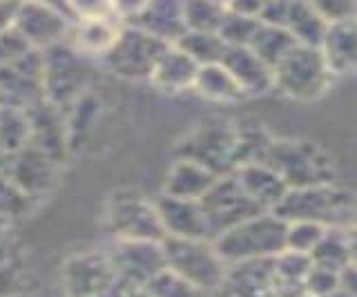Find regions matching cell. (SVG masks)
Segmentation results:
<instances>
[{
  "label": "cell",
  "instance_id": "cell-31",
  "mask_svg": "<svg viewBox=\"0 0 357 297\" xmlns=\"http://www.w3.org/2000/svg\"><path fill=\"white\" fill-rule=\"evenodd\" d=\"M183 54H188L199 68L221 63L228 45L219 38V34H199V31H185V34L174 43Z\"/></svg>",
  "mask_w": 357,
  "mask_h": 297
},
{
  "label": "cell",
  "instance_id": "cell-41",
  "mask_svg": "<svg viewBox=\"0 0 357 297\" xmlns=\"http://www.w3.org/2000/svg\"><path fill=\"white\" fill-rule=\"evenodd\" d=\"M29 50L31 47L20 38L18 31L14 27H9L7 31L0 34V68L11 63V61H16L18 56H22V54L29 52Z\"/></svg>",
  "mask_w": 357,
  "mask_h": 297
},
{
  "label": "cell",
  "instance_id": "cell-30",
  "mask_svg": "<svg viewBox=\"0 0 357 297\" xmlns=\"http://www.w3.org/2000/svg\"><path fill=\"white\" fill-rule=\"evenodd\" d=\"M295 45H297V43L290 38V34L286 29L259 23V27L255 29V34H252V38L248 43V50L261 63H266L268 68L273 70L275 65L282 61Z\"/></svg>",
  "mask_w": 357,
  "mask_h": 297
},
{
  "label": "cell",
  "instance_id": "cell-5",
  "mask_svg": "<svg viewBox=\"0 0 357 297\" xmlns=\"http://www.w3.org/2000/svg\"><path fill=\"white\" fill-rule=\"evenodd\" d=\"M89 76L85 56L72 43H61L43 52V96L61 112L85 96Z\"/></svg>",
  "mask_w": 357,
  "mask_h": 297
},
{
  "label": "cell",
  "instance_id": "cell-11",
  "mask_svg": "<svg viewBox=\"0 0 357 297\" xmlns=\"http://www.w3.org/2000/svg\"><path fill=\"white\" fill-rule=\"evenodd\" d=\"M43 52L29 50L0 68V107L22 109L45 101L43 96Z\"/></svg>",
  "mask_w": 357,
  "mask_h": 297
},
{
  "label": "cell",
  "instance_id": "cell-16",
  "mask_svg": "<svg viewBox=\"0 0 357 297\" xmlns=\"http://www.w3.org/2000/svg\"><path fill=\"white\" fill-rule=\"evenodd\" d=\"M156 215L165 237L174 239H208V224L204 208L199 201L190 199H176V197L161 195L154 201Z\"/></svg>",
  "mask_w": 357,
  "mask_h": 297
},
{
  "label": "cell",
  "instance_id": "cell-15",
  "mask_svg": "<svg viewBox=\"0 0 357 297\" xmlns=\"http://www.w3.org/2000/svg\"><path fill=\"white\" fill-rule=\"evenodd\" d=\"M5 177L36 201L38 197H45L56 185L59 163L52 161L47 155H43L40 150L27 146L9 157Z\"/></svg>",
  "mask_w": 357,
  "mask_h": 297
},
{
  "label": "cell",
  "instance_id": "cell-38",
  "mask_svg": "<svg viewBox=\"0 0 357 297\" xmlns=\"http://www.w3.org/2000/svg\"><path fill=\"white\" fill-rule=\"evenodd\" d=\"M335 289H340L337 273L321 268V266H310L306 280H304V293L306 297H326Z\"/></svg>",
  "mask_w": 357,
  "mask_h": 297
},
{
  "label": "cell",
  "instance_id": "cell-42",
  "mask_svg": "<svg viewBox=\"0 0 357 297\" xmlns=\"http://www.w3.org/2000/svg\"><path fill=\"white\" fill-rule=\"evenodd\" d=\"M337 282H340V289L357 295V268H355V264H349V266L337 273Z\"/></svg>",
  "mask_w": 357,
  "mask_h": 297
},
{
  "label": "cell",
  "instance_id": "cell-25",
  "mask_svg": "<svg viewBox=\"0 0 357 297\" xmlns=\"http://www.w3.org/2000/svg\"><path fill=\"white\" fill-rule=\"evenodd\" d=\"M310 264L312 266H321L340 273L349 264H355V239H353V228L351 230H340L331 228L321 235L317 246L310 250Z\"/></svg>",
  "mask_w": 357,
  "mask_h": 297
},
{
  "label": "cell",
  "instance_id": "cell-27",
  "mask_svg": "<svg viewBox=\"0 0 357 297\" xmlns=\"http://www.w3.org/2000/svg\"><path fill=\"white\" fill-rule=\"evenodd\" d=\"M273 266H275L277 297H306L304 280L312 266L308 255L284 250L273 259Z\"/></svg>",
  "mask_w": 357,
  "mask_h": 297
},
{
  "label": "cell",
  "instance_id": "cell-2",
  "mask_svg": "<svg viewBox=\"0 0 357 297\" xmlns=\"http://www.w3.org/2000/svg\"><path fill=\"white\" fill-rule=\"evenodd\" d=\"M288 190L328 185L335 177V163L321 146L312 141H275L261 159Z\"/></svg>",
  "mask_w": 357,
  "mask_h": 297
},
{
  "label": "cell",
  "instance_id": "cell-44",
  "mask_svg": "<svg viewBox=\"0 0 357 297\" xmlns=\"http://www.w3.org/2000/svg\"><path fill=\"white\" fill-rule=\"evenodd\" d=\"M18 3H0V34L7 31L14 23V14H16Z\"/></svg>",
  "mask_w": 357,
  "mask_h": 297
},
{
  "label": "cell",
  "instance_id": "cell-7",
  "mask_svg": "<svg viewBox=\"0 0 357 297\" xmlns=\"http://www.w3.org/2000/svg\"><path fill=\"white\" fill-rule=\"evenodd\" d=\"M178 159L199 163L215 177H228L237 170L234 161V123L223 119H208L199 123L178 146Z\"/></svg>",
  "mask_w": 357,
  "mask_h": 297
},
{
  "label": "cell",
  "instance_id": "cell-20",
  "mask_svg": "<svg viewBox=\"0 0 357 297\" xmlns=\"http://www.w3.org/2000/svg\"><path fill=\"white\" fill-rule=\"evenodd\" d=\"M232 177L237 179L239 188L245 192V197L264 213H273L275 206L284 199L288 192L286 183L277 177V174L264 166V163H248L232 172Z\"/></svg>",
  "mask_w": 357,
  "mask_h": 297
},
{
  "label": "cell",
  "instance_id": "cell-1",
  "mask_svg": "<svg viewBox=\"0 0 357 297\" xmlns=\"http://www.w3.org/2000/svg\"><path fill=\"white\" fill-rule=\"evenodd\" d=\"M273 215L282 222H308L321 228L351 230L355 224V199L353 192L340 185H312V188H295L284 195L275 206Z\"/></svg>",
  "mask_w": 357,
  "mask_h": 297
},
{
  "label": "cell",
  "instance_id": "cell-8",
  "mask_svg": "<svg viewBox=\"0 0 357 297\" xmlns=\"http://www.w3.org/2000/svg\"><path fill=\"white\" fill-rule=\"evenodd\" d=\"M167 47L170 45L152 38L145 31L126 25L119 29L114 43H112L109 50L100 59H103L105 68L121 76V79L143 81L152 79L156 63L161 61Z\"/></svg>",
  "mask_w": 357,
  "mask_h": 297
},
{
  "label": "cell",
  "instance_id": "cell-22",
  "mask_svg": "<svg viewBox=\"0 0 357 297\" xmlns=\"http://www.w3.org/2000/svg\"><path fill=\"white\" fill-rule=\"evenodd\" d=\"M319 54L331 76L340 74H351L357 63V31H355V20L349 23H335L328 25L326 34H324L319 43Z\"/></svg>",
  "mask_w": 357,
  "mask_h": 297
},
{
  "label": "cell",
  "instance_id": "cell-49",
  "mask_svg": "<svg viewBox=\"0 0 357 297\" xmlns=\"http://www.w3.org/2000/svg\"><path fill=\"white\" fill-rule=\"evenodd\" d=\"M3 226H7V222H5V219H0V228H3Z\"/></svg>",
  "mask_w": 357,
  "mask_h": 297
},
{
  "label": "cell",
  "instance_id": "cell-23",
  "mask_svg": "<svg viewBox=\"0 0 357 297\" xmlns=\"http://www.w3.org/2000/svg\"><path fill=\"white\" fill-rule=\"evenodd\" d=\"M217 179L219 177H215L210 170L201 168L199 163L188 159H176L165 177L163 195L176 197V199L201 201V197L215 185Z\"/></svg>",
  "mask_w": 357,
  "mask_h": 297
},
{
  "label": "cell",
  "instance_id": "cell-35",
  "mask_svg": "<svg viewBox=\"0 0 357 297\" xmlns=\"http://www.w3.org/2000/svg\"><path fill=\"white\" fill-rule=\"evenodd\" d=\"M33 201L27 192H22L16 183H11L7 177H0V219H18V217H25L31 208Z\"/></svg>",
  "mask_w": 357,
  "mask_h": 297
},
{
  "label": "cell",
  "instance_id": "cell-36",
  "mask_svg": "<svg viewBox=\"0 0 357 297\" xmlns=\"http://www.w3.org/2000/svg\"><path fill=\"white\" fill-rule=\"evenodd\" d=\"M326 228L308 222H290L286 224V250L299 252V255H310V250L317 246Z\"/></svg>",
  "mask_w": 357,
  "mask_h": 297
},
{
  "label": "cell",
  "instance_id": "cell-48",
  "mask_svg": "<svg viewBox=\"0 0 357 297\" xmlns=\"http://www.w3.org/2000/svg\"><path fill=\"white\" fill-rule=\"evenodd\" d=\"M121 293H123V286H116V289H112V291L98 295V297H121Z\"/></svg>",
  "mask_w": 357,
  "mask_h": 297
},
{
  "label": "cell",
  "instance_id": "cell-12",
  "mask_svg": "<svg viewBox=\"0 0 357 297\" xmlns=\"http://www.w3.org/2000/svg\"><path fill=\"white\" fill-rule=\"evenodd\" d=\"M11 27L18 31L20 38L31 50L45 52L54 45L67 43L72 23L70 16L63 14L61 7L45 3H18Z\"/></svg>",
  "mask_w": 357,
  "mask_h": 297
},
{
  "label": "cell",
  "instance_id": "cell-9",
  "mask_svg": "<svg viewBox=\"0 0 357 297\" xmlns=\"http://www.w3.org/2000/svg\"><path fill=\"white\" fill-rule=\"evenodd\" d=\"M199 204L206 215L210 241L223 235L226 230L234 228L237 224L245 222V219H252L264 213L245 197V192L239 188V183L232 174L219 177L215 185L201 197Z\"/></svg>",
  "mask_w": 357,
  "mask_h": 297
},
{
  "label": "cell",
  "instance_id": "cell-26",
  "mask_svg": "<svg viewBox=\"0 0 357 297\" xmlns=\"http://www.w3.org/2000/svg\"><path fill=\"white\" fill-rule=\"evenodd\" d=\"M284 29L297 45L319 47V43L328 29V23L317 14L312 3H288V16Z\"/></svg>",
  "mask_w": 357,
  "mask_h": 297
},
{
  "label": "cell",
  "instance_id": "cell-18",
  "mask_svg": "<svg viewBox=\"0 0 357 297\" xmlns=\"http://www.w3.org/2000/svg\"><path fill=\"white\" fill-rule=\"evenodd\" d=\"M132 27H137L152 38L174 45V43L185 34L181 3H170V0H156V3H145L134 7L128 14Z\"/></svg>",
  "mask_w": 357,
  "mask_h": 297
},
{
  "label": "cell",
  "instance_id": "cell-29",
  "mask_svg": "<svg viewBox=\"0 0 357 297\" xmlns=\"http://www.w3.org/2000/svg\"><path fill=\"white\" fill-rule=\"evenodd\" d=\"M192 90L204 94L206 98H210V101H219V103H234V101L245 98V94L237 85V81H234L219 63L199 68Z\"/></svg>",
  "mask_w": 357,
  "mask_h": 297
},
{
  "label": "cell",
  "instance_id": "cell-13",
  "mask_svg": "<svg viewBox=\"0 0 357 297\" xmlns=\"http://www.w3.org/2000/svg\"><path fill=\"white\" fill-rule=\"evenodd\" d=\"M107 257L123 289H143L150 280L165 271L161 244L154 241H116Z\"/></svg>",
  "mask_w": 357,
  "mask_h": 297
},
{
  "label": "cell",
  "instance_id": "cell-33",
  "mask_svg": "<svg viewBox=\"0 0 357 297\" xmlns=\"http://www.w3.org/2000/svg\"><path fill=\"white\" fill-rule=\"evenodd\" d=\"M185 31H199V34H217L226 5L219 3H181Z\"/></svg>",
  "mask_w": 357,
  "mask_h": 297
},
{
  "label": "cell",
  "instance_id": "cell-21",
  "mask_svg": "<svg viewBox=\"0 0 357 297\" xmlns=\"http://www.w3.org/2000/svg\"><path fill=\"white\" fill-rule=\"evenodd\" d=\"M219 65L237 81L245 96L264 94L273 87V70L248 47H228Z\"/></svg>",
  "mask_w": 357,
  "mask_h": 297
},
{
  "label": "cell",
  "instance_id": "cell-40",
  "mask_svg": "<svg viewBox=\"0 0 357 297\" xmlns=\"http://www.w3.org/2000/svg\"><path fill=\"white\" fill-rule=\"evenodd\" d=\"M22 286H25V273L18 268L16 259L3 264V266H0V297L25 295Z\"/></svg>",
  "mask_w": 357,
  "mask_h": 297
},
{
  "label": "cell",
  "instance_id": "cell-34",
  "mask_svg": "<svg viewBox=\"0 0 357 297\" xmlns=\"http://www.w3.org/2000/svg\"><path fill=\"white\" fill-rule=\"evenodd\" d=\"M257 27H259V20L257 18L234 14L226 7V16H223L217 34L228 47H248V43H250Z\"/></svg>",
  "mask_w": 357,
  "mask_h": 297
},
{
  "label": "cell",
  "instance_id": "cell-47",
  "mask_svg": "<svg viewBox=\"0 0 357 297\" xmlns=\"http://www.w3.org/2000/svg\"><path fill=\"white\" fill-rule=\"evenodd\" d=\"M7 161H9V157L5 155L3 150H0V177H5V170H7Z\"/></svg>",
  "mask_w": 357,
  "mask_h": 297
},
{
  "label": "cell",
  "instance_id": "cell-3",
  "mask_svg": "<svg viewBox=\"0 0 357 297\" xmlns=\"http://www.w3.org/2000/svg\"><path fill=\"white\" fill-rule=\"evenodd\" d=\"M217 255L228 264L273 259L286 250V222L273 213H261L212 239Z\"/></svg>",
  "mask_w": 357,
  "mask_h": 297
},
{
  "label": "cell",
  "instance_id": "cell-46",
  "mask_svg": "<svg viewBox=\"0 0 357 297\" xmlns=\"http://www.w3.org/2000/svg\"><path fill=\"white\" fill-rule=\"evenodd\" d=\"M326 297H357L355 293H349V291H344V289H335L333 293H328Z\"/></svg>",
  "mask_w": 357,
  "mask_h": 297
},
{
  "label": "cell",
  "instance_id": "cell-24",
  "mask_svg": "<svg viewBox=\"0 0 357 297\" xmlns=\"http://www.w3.org/2000/svg\"><path fill=\"white\" fill-rule=\"evenodd\" d=\"M197 72H199V65L178 47L170 45L161 56V61L156 63L150 81H154L161 90H167V92L192 90L197 81Z\"/></svg>",
  "mask_w": 357,
  "mask_h": 297
},
{
  "label": "cell",
  "instance_id": "cell-17",
  "mask_svg": "<svg viewBox=\"0 0 357 297\" xmlns=\"http://www.w3.org/2000/svg\"><path fill=\"white\" fill-rule=\"evenodd\" d=\"M27 119H29V146L40 150L52 161L61 163L65 159L67 148H70L63 112L52 103L40 101L38 105L27 109Z\"/></svg>",
  "mask_w": 357,
  "mask_h": 297
},
{
  "label": "cell",
  "instance_id": "cell-10",
  "mask_svg": "<svg viewBox=\"0 0 357 297\" xmlns=\"http://www.w3.org/2000/svg\"><path fill=\"white\" fill-rule=\"evenodd\" d=\"M107 226L116 241H154L161 244L165 233L161 228L154 204L137 195H116L107 206Z\"/></svg>",
  "mask_w": 357,
  "mask_h": 297
},
{
  "label": "cell",
  "instance_id": "cell-45",
  "mask_svg": "<svg viewBox=\"0 0 357 297\" xmlns=\"http://www.w3.org/2000/svg\"><path fill=\"white\" fill-rule=\"evenodd\" d=\"M121 297H150V293L145 289H123Z\"/></svg>",
  "mask_w": 357,
  "mask_h": 297
},
{
  "label": "cell",
  "instance_id": "cell-37",
  "mask_svg": "<svg viewBox=\"0 0 357 297\" xmlns=\"http://www.w3.org/2000/svg\"><path fill=\"white\" fill-rule=\"evenodd\" d=\"M150 293V297H201V293L183 282L181 277H176L172 271H161L154 280H150L143 286Z\"/></svg>",
  "mask_w": 357,
  "mask_h": 297
},
{
  "label": "cell",
  "instance_id": "cell-14",
  "mask_svg": "<svg viewBox=\"0 0 357 297\" xmlns=\"http://www.w3.org/2000/svg\"><path fill=\"white\" fill-rule=\"evenodd\" d=\"M116 286V273L103 250L81 252L67 259L63 266V289L67 297H98Z\"/></svg>",
  "mask_w": 357,
  "mask_h": 297
},
{
  "label": "cell",
  "instance_id": "cell-6",
  "mask_svg": "<svg viewBox=\"0 0 357 297\" xmlns=\"http://www.w3.org/2000/svg\"><path fill=\"white\" fill-rule=\"evenodd\" d=\"M331 79L317 47L295 45L273 68V87L295 101H315L328 90Z\"/></svg>",
  "mask_w": 357,
  "mask_h": 297
},
{
  "label": "cell",
  "instance_id": "cell-4",
  "mask_svg": "<svg viewBox=\"0 0 357 297\" xmlns=\"http://www.w3.org/2000/svg\"><path fill=\"white\" fill-rule=\"evenodd\" d=\"M161 250L165 268L195 286L199 293H212L223 286L228 264L217 255L212 241L165 237L161 241Z\"/></svg>",
  "mask_w": 357,
  "mask_h": 297
},
{
  "label": "cell",
  "instance_id": "cell-50",
  "mask_svg": "<svg viewBox=\"0 0 357 297\" xmlns=\"http://www.w3.org/2000/svg\"><path fill=\"white\" fill-rule=\"evenodd\" d=\"M18 297H27V295H18Z\"/></svg>",
  "mask_w": 357,
  "mask_h": 297
},
{
  "label": "cell",
  "instance_id": "cell-39",
  "mask_svg": "<svg viewBox=\"0 0 357 297\" xmlns=\"http://www.w3.org/2000/svg\"><path fill=\"white\" fill-rule=\"evenodd\" d=\"M312 7L328 25L355 20V5L349 0H324V3H312Z\"/></svg>",
  "mask_w": 357,
  "mask_h": 297
},
{
  "label": "cell",
  "instance_id": "cell-43",
  "mask_svg": "<svg viewBox=\"0 0 357 297\" xmlns=\"http://www.w3.org/2000/svg\"><path fill=\"white\" fill-rule=\"evenodd\" d=\"M7 261H14V239H11L7 226L0 228V266Z\"/></svg>",
  "mask_w": 357,
  "mask_h": 297
},
{
  "label": "cell",
  "instance_id": "cell-32",
  "mask_svg": "<svg viewBox=\"0 0 357 297\" xmlns=\"http://www.w3.org/2000/svg\"><path fill=\"white\" fill-rule=\"evenodd\" d=\"M29 146V119L27 112L0 107V150L7 157Z\"/></svg>",
  "mask_w": 357,
  "mask_h": 297
},
{
  "label": "cell",
  "instance_id": "cell-28",
  "mask_svg": "<svg viewBox=\"0 0 357 297\" xmlns=\"http://www.w3.org/2000/svg\"><path fill=\"white\" fill-rule=\"evenodd\" d=\"M119 29L121 27H116L114 20L105 14L81 16V23H78V29H76L74 47L81 54H98V56H103L112 43H114Z\"/></svg>",
  "mask_w": 357,
  "mask_h": 297
},
{
  "label": "cell",
  "instance_id": "cell-19",
  "mask_svg": "<svg viewBox=\"0 0 357 297\" xmlns=\"http://www.w3.org/2000/svg\"><path fill=\"white\" fill-rule=\"evenodd\" d=\"M273 259L230 264L221 289L228 293V297H277Z\"/></svg>",
  "mask_w": 357,
  "mask_h": 297
}]
</instances>
